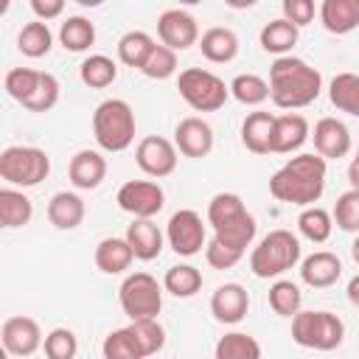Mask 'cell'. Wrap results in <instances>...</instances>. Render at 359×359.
I'll list each match as a JSON object with an SVG mask.
<instances>
[{
  "mask_svg": "<svg viewBox=\"0 0 359 359\" xmlns=\"http://www.w3.org/2000/svg\"><path fill=\"white\" fill-rule=\"evenodd\" d=\"M165 241L182 258L199 255L202 247L208 244V233H205L202 216L196 210H191V208H180L177 213H171V219L165 224Z\"/></svg>",
  "mask_w": 359,
  "mask_h": 359,
  "instance_id": "9c48e42d",
  "label": "cell"
},
{
  "mask_svg": "<svg viewBox=\"0 0 359 359\" xmlns=\"http://www.w3.org/2000/svg\"><path fill=\"white\" fill-rule=\"evenodd\" d=\"M345 294H348V303L359 309V275H353V278L348 280V289H345Z\"/></svg>",
  "mask_w": 359,
  "mask_h": 359,
  "instance_id": "f907efd6",
  "label": "cell"
},
{
  "mask_svg": "<svg viewBox=\"0 0 359 359\" xmlns=\"http://www.w3.org/2000/svg\"><path fill=\"white\" fill-rule=\"evenodd\" d=\"M348 182H351V188L359 191V163L356 160H351V165H348Z\"/></svg>",
  "mask_w": 359,
  "mask_h": 359,
  "instance_id": "816d5d0a",
  "label": "cell"
},
{
  "mask_svg": "<svg viewBox=\"0 0 359 359\" xmlns=\"http://www.w3.org/2000/svg\"><path fill=\"white\" fill-rule=\"evenodd\" d=\"M34 216V202L14 185L0 188V222L6 230H17L28 224Z\"/></svg>",
  "mask_w": 359,
  "mask_h": 359,
  "instance_id": "4316f807",
  "label": "cell"
},
{
  "mask_svg": "<svg viewBox=\"0 0 359 359\" xmlns=\"http://www.w3.org/2000/svg\"><path fill=\"white\" fill-rule=\"evenodd\" d=\"M163 289L174 297H194L202 289V272L194 264H174L163 275Z\"/></svg>",
  "mask_w": 359,
  "mask_h": 359,
  "instance_id": "d6a6232c",
  "label": "cell"
},
{
  "mask_svg": "<svg viewBox=\"0 0 359 359\" xmlns=\"http://www.w3.org/2000/svg\"><path fill=\"white\" fill-rule=\"evenodd\" d=\"M255 233H258V224L250 210H244L241 216H236L233 222H227L222 227H213V238H219L222 244H227L238 252H247V247L255 241Z\"/></svg>",
  "mask_w": 359,
  "mask_h": 359,
  "instance_id": "83f0119b",
  "label": "cell"
},
{
  "mask_svg": "<svg viewBox=\"0 0 359 359\" xmlns=\"http://www.w3.org/2000/svg\"><path fill=\"white\" fill-rule=\"evenodd\" d=\"M140 73L146 76V79H154V81H163V79H171L174 73H177V50L174 48H168V45H154L151 48V53L146 56V62H143V67H140Z\"/></svg>",
  "mask_w": 359,
  "mask_h": 359,
  "instance_id": "60d3db41",
  "label": "cell"
},
{
  "mask_svg": "<svg viewBox=\"0 0 359 359\" xmlns=\"http://www.w3.org/2000/svg\"><path fill=\"white\" fill-rule=\"evenodd\" d=\"M42 351H45L48 359H73L79 353V339H76V334L70 328L56 325L53 331L45 334Z\"/></svg>",
  "mask_w": 359,
  "mask_h": 359,
  "instance_id": "ee69618b",
  "label": "cell"
},
{
  "mask_svg": "<svg viewBox=\"0 0 359 359\" xmlns=\"http://www.w3.org/2000/svg\"><path fill=\"white\" fill-rule=\"evenodd\" d=\"M101 353H104V359H140V351H137V342H135L129 325L109 331L101 345Z\"/></svg>",
  "mask_w": 359,
  "mask_h": 359,
  "instance_id": "f6af8a7d",
  "label": "cell"
},
{
  "mask_svg": "<svg viewBox=\"0 0 359 359\" xmlns=\"http://www.w3.org/2000/svg\"><path fill=\"white\" fill-rule=\"evenodd\" d=\"M244 210H247V205L241 202L238 194L222 191V194H216V196L208 202V224H210V227H222V224L233 222L236 216H241Z\"/></svg>",
  "mask_w": 359,
  "mask_h": 359,
  "instance_id": "ab89813d",
  "label": "cell"
},
{
  "mask_svg": "<svg viewBox=\"0 0 359 359\" xmlns=\"http://www.w3.org/2000/svg\"><path fill=\"white\" fill-rule=\"evenodd\" d=\"M311 137V126L297 112L275 115L272 126V154H294L303 149V143Z\"/></svg>",
  "mask_w": 359,
  "mask_h": 359,
  "instance_id": "2e32d148",
  "label": "cell"
},
{
  "mask_svg": "<svg viewBox=\"0 0 359 359\" xmlns=\"http://www.w3.org/2000/svg\"><path fill=\"white\" fill-rule=\"evenodd\" d=\"M177 90H180L182 101L196 112H216L224 107V101L230 95V84H224L216 73H210L205 67L182 70L177 79Z\"/></svg>",
  "mask_w": 359,
  "mask_h": 359,
  "instance_id": "52a82bcc",
  "label": "cell"
},
{
  "mask_svg": "<svg viewBox=\"0 0 359 359\" xmlns=\"http://www.w3.org/2000/svg\"><path fill=\"white\" fill-rule=\"evenodd\" d=\"M59 42L70 53H84V50H90L95 45V25L81 14L67 17L59 25Z\"/></svg>",
  "mask_w": 359,
  "mask_h": 359,
  "instance_id": "f1b7e54d",
  "label": "cell"
},
{
  "mask_svg": "<svg viewBox=\"0 0 359 359\" xmlns=\"http://www.w3.org/2000/svg\"><path fill=\"white\" fill-rule=\"evenodd\" d=\"M272 126L275 115L255 109L241 121V143L252 154H272Z\"/></svg>",
  "mask_w": 359,
  "mask_h": 359,
  "instance_id": "d4e9b609",
  "label": "cell"
},
{
  "mask_svg": "<svg viewBox=\"0 0 359 359\" xmlns=\"http://www.w3.org/2000/svg\"><path fill=\"white\" fill-rule=\"evenodd\" d=\"M351 258H353V264L359 266V233H353V241H351Z\"/></svg>",
  "mask_w": 359,
  "mask_h": 359,
  "instance_id": "db71d44e",
  "label": "cell"
},
{
  "mask_svg": "<svg viewBox=\"0 0 359 359\" xmlns=\"http://www.w3.org/2000/svg\"><path fill=\"white\" fill-rule=\"evenodd\" d=\"M311 137H314L317 154H323L325 160H339L351 151V129L339 118H331V115L320 118L314 123Z\"/></svg>",
  "mask_w": 359,
  "mask_h": 359,
  "instance_id": "ac0fdd59",
  "label": "cell"
},
{
  "mask_svg": "<svg viewBox=\"0 0 359 359\" xmlns=\"http://www.w3.org/2000/svg\"><path fill=\"white\" fill-rule=\"evenodd\" d=\"M79 79H81V84L90 87V90H104V87L115 84V79H118V65H115V59H109V56H104V53H93V56H87V59L81 62Z\"/></svg>",
  "mask_w": 359,
  "mask_h": 359,
  "instance_id": "1f68e13d",
  "label": "cell"
},
{
  "mask_svg": "<svg viewBox=\"0 0 359 359\" xmlns=\"http://www.w3.org/2000/svg\"><path fill=\"white\" fill-rule=\"evenodd\" d=\"M250 311V294L241 283H222L210 294V314L222 325H236Z\"/></svg>",
  "mask_w": 359,
  "mask_h": 359,
  "instance_id": "5bb4252c",
  "label": "cell"
},
{
  "mask_svg": "<svg viewBox=\"0 0 359 359\" xmlns=\"http://www.w3.org/2000/svg\"><path fill=\"white\" fill-rule=\"evenodd\" d=\"M266 300H269V309L278 317H289L292 320L300 311V306H303V292H300L297 283H292L286 278H275V283L269 286Z\"/></svg>",
  "mask_w": 359,
  "mask_h": 359,
  "instance_id": "d590c367",
  "label": "cell"
},
{
  "mask_svg": "<svg viewBox=\"0 0 359 359\" xmlns=\"http://www.w3.org/2000/svg\"><path fill=\"white\" fill-rule=\"evenodd\" d=\"M84 199L76 191H56L48 202V222L56 230H76L84 222Z\"/></svg>",
  "mask_w": 359,
  "mask_h": 359,
  "instance_id": "44dd1931",
  "label": "cell"
},
{
  "mask_svg": "<svg viewBox=\"0 0 359 359\" xmlns=\"http://www.w3.org/2000/svg\"><path fill=\"white\" fill-rule=\"evenodd\" d=\"M93 137L101 151L118 154L135 143V109L123 98H107L93 112Z\"/></svg>",
  "mask_w": 359,
  "mask_h": 359,
  "instance_id": "3957f363",
  "label": "cell"
},
{
  "mask_svg": "<svg viewBox=\"0 0 359 359\" xmlns=\"http://www.w3.org/2000/svg\"><path fill=\"white\" fill-rule=\"evenodd\" d=\"M297 230L306 241L311 244H323L331 238L334 233V216L325 210V208H317V205H306L297 216Z\"/></svg>",
  "mask_w": 359,
  "mask_h": 359,
  "instance_id": "4dcf8cb0",
  "label": "cell"
},
{
  "mask_svg": "<svg viewBox=\"0 0 359 359\" xmlns=\"http://www.w3.org/2000/svg\"><path fill=\"white\" fill-rule=\"evenodd\" d=\"M328 98L339 112L359 118V73H337L328 84Z\"/></svg>",
  "mask_w": 359,
  "mask_h": 359,
  "instance_id": "836d02e7",
  "label": "cell"
},
{
  "mask_svg": "<svg viewBox=\"0 0 359 359\" xmlns=\"http://www.w3.org/2000/svg\"><path fill=\"white\" fill-rule=\"evenodd\" d=\"M118 303L129 320L157 317L163 309V286L149 272H132L123 278L118 289Z\"/></svg>",
  "mask_w": 359,
  "mask_h": 359,
  "instance_id": "ba28073f",
  "label": "cell"
},
{
  "mask_svg": "<svg viewBox=\"0 0 359 359\" xmlns=\"http://www.w3.org/2000/svg\"><path fill=\"white\" fill-rule=\"evenodd\" d=\"M342 278V261L337 252L317 250L300 261V280L311 289H328Z\"/></svg>",
  "mask_w": 359,
  "mask_h": 359,
  "instance_id": "d6986e66",
  "label": "cell"
},
{
  "mask_svg": "<svg viewBox=\"0 0 359 359\" xmlns=\"http://www.w3.org/2000/svg\"><path fill=\"white\" fill-rule=\"evenodd\" d=\"M230 95L244 107H258L269 98V81L258 73H238L230 81Z\"/></svg>",
  "mask_w": 359,
  "mask_h": 359,
  "instance_id": "74e56055",
  "label": "cell"
},
{
  "mask_svg": "<svg viewBox=\"0 0 359 359\" xmlns=\"http://www.w3.org/2000/svg\"><path fill=\"white\" fill-rule=\"evenodd\" d=\"M353 160H356V163H359V149H356V157H353Z\"/></svg>",
  "mask_w": 359,
  "mask_h": 359,
  "instance_id": "6f0895ef",
  "label": "cell"
},
{
  "mask_svg": "<svg viewBox=\"0 0 359 359\" xmlns=\"http://www.w3.org/2000/svg\"><path fill=\"white\" fill-rule=\"evenodd\" d=\"M213 353H216V359H261V345L250 334L230 331L216 342Z\"/></svg>",
  "mask_w": 359,
  "mask_h": 359,
  "instance_id": "f35d334b",
  "label": "cell"
},
{
  "mask_svg": "<svg viewBox=\"0 0 359 359\" xmlns=\"http://www.w3.org/2000/svg\"><path fill=\"white\" fill-rule=\"evenodd\" d=\"M39 76H42V70H34V67H11L3 79V87L17 104H25L34 95V90L39 84Z\"/></svg>",
  "mask_w": 359,
  "mask_h": 359,
  "instance_id": "b9f144b4",
  "label": "cell"
},
{
  "mask_svg": "<svg viewBox=\"0 0 359 359\" xmlns=\"http://www.w3.org/2000/svg\"><path fill=\"white\" fill-rule=\"evenodd\" d=\"M115 202L135 219H154L165 208V191L154 180H129L118 188Z\"/></svg>",
  "mask_w": 359,
  "mask_h": 359,
  "instance_id": "30bf717a",
  "label": "cell"
},
{
  "mask_svg": "<svg viewBox=\"0 0 359 359\" xmlns=\"http://www.w3.org/2000/svg\"><path fill=\"white\" fill-rule=\"evenodd\" d=\"M59 93H62L59 79H56L53 73H45V70H42L39 84H36V90H34V95H31L22 107H25L28 112H48V109H53V107H56Z\"/></svg>",
  "mask_w": 359,
  "mask_h": 359,
  "instance_id": "bcb514c9",
  "label": "cell"
},
{
  "mask_svg": "<svg viewBox=\"0 0 359 359\" xmlns=\"http://www.w3.org/2000/svg\"><path fill=\"white\" fill-rule=\"evenodd\" d=\"M67 177L79 191H95L107 177V157L98 149H79L70 157Z\"/></svg>",
  "mask_w": 359,
  "mask_h": 359,
  "instance_id": "e0dca14e",
  "label": "cell"
},
{
  "mask_svg": "<svg viewBox=\"0 0 359 359\" xmlns=\"http://www.w3.org/2000/svg\"><path fill=\"white\" fill-rule=\"evenodd\" d=\"M95 266L104 272V275H121V272H126L129 266H132V261H135V250H132V244L126 241V236L123 238H118V236H109V238H101L98 244H95Z\"/></svg>",
  "mask_w": 359,
  "mask_h": 359,
  "instance_id": "7402d4cb",
  "label": "cell"
},
{
  "mask_svg": "<svg viewBox=\"0 0 359 359\" xmlns=\"http://www.w3.org/2000/svg\"><path fill=\"white\" fill-rule=\"evenodd\" d=\"M76 3H79V6H84V8H98L104 0H76Z\"/></svg>",
  "mask_w": 359,
  "mask_h": 359,
  "instance_id": "11a10c76",
  "label": "cell"
},
{
  "mask_svg": "<svg viewBox=\"0 0 359 359\" xmlns=\"http://www.w3.org/2000/svg\"><path fill=\"white\" fill-rule=\"evenodd\" d=\"M174 143L180 149V154L185 157H194V160H202L213 151V129L208 121L191 115V118H182L174 129Z\"/></svg>",
  "mask_w": 359,
  "mask_h": 359,
  "instance_id": "9a60e30c",
  "label": "cell"
},
{
  "mask_svg": "<svg viewBox=\"0 0 359 359\" xmlns=\"http://www.w3.org/2000/svg\"><path fill=\"white\" fill-rule=\"evenodd\" d=\"M0 339H3V351L8 356H34L45 342L39 323L25 314L8 317L0 328Z\"/></svg>",
  "mask_w": 359,
  "mask_h": 359,
  "instance_id": "7c38bea8",
  "label": "cell"
},
{
  "mask_svg": "<svg viewBox=\"0 0 359 359\" xmlns=\"http://www.w3.org/2000/svg\"><path fill=\"white\" fill-rule=\"evenodd\" d=\"M157 36L163 45H168L174 50H188L199 42L196 17L188 14L185 8H165L157 17Z\"/></svg>",
  "mask_w": 359,
  "mask_h": 359,
  "instance_id": "4fadbf2b",
  "label": "cell"
},
{
  "mask_svg": "<svg viewBox=\"0 0 359 359\" xmlns=\"http://www.w3.org/2000/svg\"><path fill=\"white\" fill-rule=\"evenodd\" d=\"M292 339L309 351H334L345 339V323L337 314L323 311V309L317 311L300 309L292 317Z\"/></svg>",
  "mask_w": 359,
  "mask_h": 359,
  "instance_id": "5b68a950",
  "label": "cell"
},
{
  "mask_svg": "<svg viewBox=\"0 0 359 359\" xmlns=\"http://www.w3.org/2000/svg\"><path fill=\"white\" fill-rule=\"evenodd\" d=\"M177 151L180 149L174 140L160 137V135H149L135 146V163L146 177L163 180V177H171L177 171V160H180Z\"/></svg>",
  "mask_w": 359,
  "mask_h": 359,
  "instance_id": "8fae6325",
  "label": "cell"
},
{
  "mask_svg": "<svg viewBox=\"0 0 359 359\" xmlns=\"http://www.w3.org/2000/svg\"><path fill=\"white\" fill-rule=\"evenodd\" d=\"M224 3H227L230 8H238V11H241V8H252L258 0H224Z\"/></svg>",
  "mask_w": 359,
  "mask_h": 359,
  "instance_id": "f5cc1de1",
  "label": "cell"
},
{
  "mask_svg": "<svg viewBox=\"0 0 359 359\" xmlns=\"http://www.w3.org/2000/svg\"><path fill=\"white\" fill-rule=\"evenodd\" d=\"M325 177H328V160L314 151H303L289 157L272 177H269V194L278 202L286 205H314L323 191H325Z\"/></svg>",
  "mask_w": 359,
  "mask_h": 359,
  "instance_id": "6da1fadb",
  "label": "cell"
},
{
  "mask_svg": "<svg viewBox=\"0 0 359 359\" xmlns=\"http://www.w3.org/2000/svg\"><path fill=\"white\" fill-rule=\"evenodd\" d=\"M334 224L345 233H359V191L356 188H348L345 194L337 196L334 202Z\"/></svg>",
  "mask_w": 359,
  "mask_h": 359,
  "instance_id": "7bdbcfd3",
  "label": "cell"
},
{
  "mask_svg": "<svg viewBox=\"0 0 359 359\" xmlns=\"http://www.w3.org/2000/svg\"><path fill=\"white\" fill-rule=\"evenodd\" d=\"M196 3H202V0H180V6H196Z\"/></svg>",
  "mask_w": 359,
  "mask_h": 359,
  "instance_id": "9f6ffc18",
  "label": "cell"
},
{
  "mask_svg": "<svg viewBox=\"0 0 359 359\" xmlns=\"http://www.w3.org/2000/svg\"><path fill=\"white\" fill-rule=\"evenodd\" d=\"M129 331L137 342L140 359L154 356L165 348V328L157 323V317H140V320H129Z\"/></svg>",
  "mask_w": 359,
  "mask_h": 359,
  "instance_id": "e575fe53",
  "label": "cell"
},
{
  "mask_svg": "<svg viewBox=\"0 0 359 359\" xmlns=\"http://www.w3.org/2000/svg\"><path fill=\"white\" fill-rule=\"evenodd\" d=\"M280 8H283V17L297 28L314 20V0H280Z\"/></svg>",
  "mask_w": 359,
  "mask_h": 359,
  "instance_id": "c3c4849f",
  "label": "cell"
},
{
  "mask_svg": "<svg viewBox=\"0 0 359 359\" xmlns=\"http://www.w3.org/2000/svg\"><path fill=\"white\" fill-rule=\"evenodd\" d=\"M300 39V28L294 22H289L286 17H278V20H269L261 34H258V42L266 53H275V56H286L292 53V48L297 45Z\"/></svg>",
  "mask_w": 359,
  "mask_h": 359,
  "instance_id": "484cf974",
  "label": "cell"
},
{
  "mask_svg": "<svg viewBox=\"0 0 359 359\" xmlns=\"http://www.w3.org/2000/svg\"><path fill=\"white\" fill-rule=\"evenodd\" d=\"M199 50L208 62L213 65H227L238 56V36L233 28H224V25H213L208 28L202 36H199Z\"/></svg>",
  "mask_w": 359,
  "mask_h": 359,
  "instance_id": "cb8c5ba5",
  "label": "cell"
},
{
  "mask_svg": "<svg viewBox=\"0 0 359 359\" xmlns=\"http://www.w3.org/2000/svg\"><path fill=\"white\" fill-rule=\"evenodd\" d=\"M154 45H157V42H154L146 31H126V34L118 39V59H121V65L140 70Z\"/></svg>",
  "mask_w": 359,
  "mask_h": 359,
  "instance_id": "8d00e7d4",
  "label": "cell"
},
{
  "mask_svg": "<svg viewBox=\"0 0 359 359\" xmlns=\"http://www.w3.org/2000/svg\"><path fill=\"white\" fill-rule=\"evenodd\" d=\"M241 258H244V252H238V250L222 244L219 238H210V241L205 244V261H208L213 269H233Z\"/></svg>",
  "mask_w": 359,
  "mask_h": 359,
  "instance_id": "7dc6e473",
  "label": "cell"
},
{
  "mask_svg": "<svg viewBox=\"0 0 359 359\" xmlns=\"http://www.w3.org/2000/svg\"><path fill=\"white\" fill-rule=\"evenodd\" d=\"M31 3V11L36 14V20H56L62 17L65 11V0H28Z\"/></svg>",
  "mask_w": 359,
  "mask_h": 359,
  "instance_id": "681fc988",
  "label": "cell"
},
{
  "mask_svg": "<svg viewBox=\"0 0 359 359\" xmlns=\"http://www.w3.org/2000/svg\"><path fill=\"white\" fill-rule=\"evenodd\" d=\"M320 22L328 34L345 36L359 28V0H323Z\"/></svg>",
  "mask_w": 359,
  "mask_h": 359,
  "instance_id": "603a6c76",
  "label": "cell"
},
{
  "mask_svg": "<svg viewBox=\"0 0 359 359\" xmlns=\"http://www.w3.org/2000/svg\"><path fill=\"white\" fill-rule=\"evenodd\" d=\"M126 241L132 244L137 261H154L165 247V233L151 219H132L126 227Z\"/></svg>",
  "mask_w": 359,
  "mask_h": 359,
  "instance_id": "ffe728a7",
  "label": "cell"
},
{
  "mask_svg": "<svg viewBox=\"0 0 359 359\" xmlns=\"http://www.w3.org/2000/svg\"><path fill=\"white\" fill-rule=\"evenodd\" d=\"M17 48H20V53L28 56V59H42V56H48L50 48H53V34H50L48 22H45V20L25 22V25L20 28V34H17Z\"/></svg>",
  "mask_w": 359,
  "mask_h": 359,
  "instance_id": "f546056e",
  "label": "cell"
},
{
  "mask_svg": "<svg viewBox=\"0 0 359 359\" xmlns=\"http://www.w3.org/2000/svg\"><path fill=\"white\" fill-rule=\"evenodd\" d=\"M300 264V238L292 230H269L250 252V272L261 280L280 278Z\"/></svg>",
  "mask_w": 359,
  "mask_h": 359,
  "instance_id": "277c9868",
  "label": "cell"
},
{
  "mask_svg": "<svg viewBox=\"0 0 359 359\" xmlns=\"http://www.w3.org/2000/svg\"><path fill=\"white\" fill-rule=\"evenodd\" d=\"M323 93V76L306 59L278 56L269 67V101L278 109H303Z\"/></svg>",
  "mask_w": 359,
  "mask_h": 359,
  "instance_id": "7a4b0ae2",
  "label": "cell"
},
{
  "mask_svg": "<svg viewBox=\"0 0 359 359\" xmlns=\"http://www.w3.org/2000/svg\"><path fill=\"white\" fill-rule=\"evenodd\" d=\"M50 174V157L39 146H8L0 154V177L14 188H34Z\"/></svg>",
  "mask_w": 359,
  "mask_h": 359,
  "instance_id": "8992f818",
  "label": "cell"
}]
</instances>
